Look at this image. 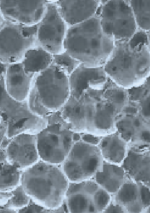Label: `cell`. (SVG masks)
Returning a JSON list of instances; mask_svg holds the SVG:
<instances>
[{
  "instance_id": "10",
  "label": "cell",
  "mask_w": 150,
  "mask_h": 213,
  "mask_svg": "<svg viewBox=\"0 0 150 213\" xmlns=\"http://www.w3.org/2000/svg\"><path fill=\"white\" fill-rule=\"evenodd\" d=\"M36 135L37 152L42 160L57 164L65 160L72 147L73 132L57 123L47 125Z\"/></svg>"
},
{
  "instance_id": "12",
  "label": "cell",
  "mask_w": 150,
  "mask_h": 213,
  "mask_svg": "<svg viewBox=\"0 0 150 213\" xmlns=\"http://www.w3.org/2000/svg\"><path fill=\"white\" fill-rule=\"evenodd\" d=\"M48 1L0 0L2 13L6 20L26 26L37 24L45 13Z\"/></svg>"
},
{
  "instance_id": "38",
  "label": "cell",
  "mask_w": 150,
  "mask_h": 213,
  "mask_svg": "<svg viewBox=\"0 0 150 213\" xmlns=\"http://www.w3.org/2000/svg\"><path fill=\"white\" fill-rule=\"evenodd\" d=\"M125 112L127 115H133L136 114L138 111L137 108L134 107H127L124 109Z\"/></svg>"
},
{
  "instance_id": "8",
  "label": "cell",
  "mask_w": 150,
  "mask_h": 213,
  "mask_svg": "<svg viewBox=\"0 0 150 213\" xmlns=\"http://www.w3.org/2000/svg\"><path fill=\"white\" fill-rule=\"evenodd\" d=\"M37 24L26 26L7 21L0 31V62H21L26 52L36 46Z\"/></svg>"
},
{
  "instance_id": "37",
  "label": "cell",
  "mask_w": 150,
  "mask_h": 213,
  "mask_svg": "<svg viewBox=\"0 0 150 213\" xmlns=\"http://www.w3.org/2000/svg\"><path fill=\"white\" fill-rule=\"evenodd\" d=\"M12 191L2 192L0 191V204L4 205L12 196Z\"/></svg>"
},
{
  "instance_id": "18",
  "label": "cell",
  "mask_w": 150,
  "mask_h": 213,
  "mask_svg": "<svg viewBox=\"0 0 150 213\" xmlns=\"http://www.w3.org/2000/svg\"><path fill=\"white\" fill-rule=\"evenodd\" d=\"M118 119L117 132L128 144H150L149 121L135 115Z\"/></svg>"
},
{
  "instance_id": "39",
  "label": "cell",
  "mask_w": 150,
  "mask_h": 213,
  "mask_svg": "<svg viewBox=\"0 0 150 213\" xmlns=\"http://www.w3.org/2000/svg\"><path fill=\"white\" fill-rule=\"evenodd\" d=\"M16 212L12 208L7 207L4 205L0 204V213H16Z\"/></svg>"
},
{
  "instance_id": "31",
  "label": "cell",
  "mask_w": 150,
  "mask_h": 213,
  "mask_svg": "<svg viewBox=\"0 0 150 213\" xmlns=\"http://www.w3.org/2000/svg\"><path fill=\"white\" fill-rule=\"evenodd\" d=\"M54 210L46 209L36 204L33 201L30 203L26 206L19 209L18 213H40V212H54Z\"/></svg>"
},
{
  "instance_id": "11",
  "label": "cell",
  "mask_w": 150,
  "mask_h": 213,
  "mask_svg": "<svg viewBox=\"0 0 150 213\" xmlns=\"http://www.w3.org/2000/svg\"><path fill=\"white\" fill-rule=\"evenodd\" d=\"M68 28L55 2L48 1L44 15L37 24L36 46L52 55L64 52V42Z\"/></svg>"
},
{
  "instance_id": "28",
  "label": "cell",
  "mask_w": 150,
  "mask_h": 213,
  "mask_svg": "<svg viewBox=\"0 0 150 213\" xmlns=\"http://www.w3.org/2000/svg\"><path fill=\"white\" fill-rule=\"evenodd\" d=\"M12 196L4 204L5 206L12 208H22L30 202V197L25 192L22 185H18L12 191Z\"/></svg>"
},
{
  "instance_id": "1",
  "label": "cell",
  "mask_w": 150,
  "mask_h": 213,
  "mask_svg": "<svg viewBox=\"0 0 150 213\" xmlns=\"http://www.w3.org/2000/svg\"><path fill=\"white\" fill-rule=\"evenodd\" d=\"M103 67L121 87L130 89L142 84L150 74V31L138 29L129 40L115 41L112 53Z\"/></svg>"
},
{
  "instance_id": "7",
  "label": "cell",
  "mask_w": 150,
  "mask_h": 213,
  "mask_svg": "<svg viewBox=\"0 0 150 213\" xmlns=\"http://www.w3.org/2000/svg\"><path fill=\"white\" fill-rule=\"evenodd\" d=\"M98 11L103 31L114 41L129 40L138 29L127 0H101Z\"/></svg>"
},
{
  "instance_id": "27",
  "label": "cell",
  "mask_w": 150,
  "mask_h": 213,
  "mask_svg": "<svg viewBox=\"0 0 150 213\" xmlns=\"http://www.w3.org/2000/svg\"><path fill=\"white\" fill-rule=\"evenodd\" d=\"M30 110L34 114L44 119L50 116L53 113L46 108L39 99L34 87L31 85L27 99Z\"/></svg>"
},
{
  "instance_id": "14",
  "label": "cell",
  "mask_w": 150,
  "mask_h": 213,
  "mask_svg": "<svg viewBox=\"0 0 150 213\" xmlns=\"http://www.w3.org/2000/svg\"><path fill=\"white\" fill-rule=\"evenodd\" d=\"M8 161L20 169L35 163L38 158L36 135L26 133L12 138L6 148Z\"/></svg>"
},
{
  "instance_id": "20",
  "label": "cell",
  "mask_w": 150,
  "mask_h": 213,
  "mask_svg": "<svg viewBox=\"0 0 150 213\" xmlns=\"http://www.w3.org/2000/svg\"><path fill=\"white\" fill-rule=\"evenodd\" d=\"M102 137L97 145L103 161L121 165L126 156L128 144L117 132Z\"/></svg>"
},
{
  "instance_id": "23",
  "label": "cell",
  "mask_w": 150,
  "mask_h": 213,
  "mask_svg": "<svg viewBox=\"0 0 150 213\" xmlns=\"http://www.w3.org/2000/svg\"><path fill=\"white\" fill-rule=\"evenodd\" d=\"M53 55L42 48L35 46L26 53L21 63L25 73L34 77L53 63Z\"/></svg>"
},
{
  "instance_id": "35",
  "label": "cell",
  "mask_w": 150,
  "mask_h": 213,
  "mask_svg": "<svg viewBox=\"0 0 150 213\" xmlns=\"http://www.w3.org/2000/svg\"><path fill=\"white\" fill-rule=\"evenodd\" d=\"M94 135L87 134H84L82 136V140L87 143L98 145L101 138Z\"/></svg>"
},
{
  "instance_id": "32",
  "label": "cell",
  "mask_w": 150,
  "mask_h": 213,
  "mask_svg": "<svg viewBox=\"0 0 150 213\" xmlns=\"http://www.w3.org/2000/svg\"><path fill=\"white\" fill-rule=\"evenodd\" d=\"M102 213H127L124 208L111 199L110 203Z\"/></svg>"
},
{
  "instance_id": "6",
  "label": "cell",
  "mask_w": 150,
  "mask_h": 213,
  "mask_svg": "<svg viewBox=\"0 0 150 213\" xmlns=\"http://www.w3.org/2000/svg\"><path fill=\"white\" fill-rule=\"evenodd\" d=\"M31 85L42 105L52 112L60 110L70 96L69 76L53 63L33 77Z\"/></svg>"
},
{
  "instance_id": "24",
  "label": "cell",
  "mask_w": 150,
  "mask_h": 213,
  "mask_svg": "<svg viewBox=\"0 0 150 213\" xmlns=\"http://www.w3.org/2000/svg\"><path fill=\"white\" fill-rule=\"evenodd\" d=\"M20 169L8 161L0 163V191H11L20 181Z\"/></svg>"
},
{
  "instance_id": "3",
  "label": "cell",
  "mask_w": 150,
  "mask_h": 213,
  "mask_svg": "<svg viewBox=\"0 0 150 213\" xmlns=\"http://www.w3.org/2000/svg\"><path fill=\"white\" fill-rule=\"evenodd\" d=\"M23 189L36 204L49 210L61 207L68 183L59 169L43 161L35 163L21 174Z\"/></svg>"
},
{
  "instance_id": "26",
  "label": "cell",
  "mask_w": 150,
  "mask_h": 213,
  "mask_svg": "<svg viewBox=\"0 0 150 213\" xmlns=\"http://www.w3.org/2000/svg\"><path fill=\"white\" fill-rule=\"evenodd\" d=\"M53 63L61 67L69 76L81 64L65 51L53 55Z\"/></svg>"
},
{
  "instance_id": "33",
  "label": "cell",
  "mask_w": 150,
  "mask_h": 213,
  "mask_svg": "<svg viewBox=\"0 0 150 213\" xmlns=\"http://www.w3.org/2000/svg\"><path fill=\"white\" fill-rule=\"evenodd\" d=\"M141 112L143 117L149 121L150 118V97H147L142 102Z\"/></svg>"
},
{
  "instance_id": "19",
  "label": "cell",
  "mask_w": 150,
  "mask_h": 213,
  "mask_svg": "<svg viewBox=\"0 0 150 213\" xmlns=\"http://www.w3.org/2000/svg\"><path fill=\"white\" fill-rule=\"evenodd\" d=\"M33 77L25 73L21 62L7 65L5 82L7 92L18 101L27 100Z\"/></svg>"
},
{
  "instance_id": "4",
  "label": "cell",
  "mask_w": 150,
  "mask_h": 213,
  "mask_svg": "<svg viewBox=\"0 0 150 213\" xmlns=\"http://www.w3.org/2000/svg\"><path fill=\"white\" fill-rule=\"evenodd\" d=\"M7 65L0 62V117L6 125L7 137L11 139L23 133L36 134L42 127L43 119L30 110L27 100L18 101L7 92L5 82Z\"/></svg>"
},
{
  "instance_id": "25",
  "label": "cell",
  "mask_w": 150,
  "mask_h": 213,
  "mask_svg": "<svg viewBox=\"0 0 150 213\" xmlns=\"http://www.w3.org/2000/svg\"><path fill=\"white\" fill-rule=\"evenodd\" d=\"M139 29L150 31V0H127Z\"/></svg>"
},
{
  "instance_id": "13",
  "label": "cell",
  "mask_w": 150,
  "mask_h": 213,
  "mask_svg": "<svg viewBox=\"0 0 150 213\" xmlns=\"http://www.w3.org/2000/svg\"><path fill=\"white\" fill-rule=\"evenodd\" d=\"M150 144H128L126 156L121 165L127 178L150 186Z\"/></svg>"
},
{
  "instance_id": "16",
  "label": "cell",
  "mask_w": 150,
  "mask_h": 213,
  "mask_svg": "<svg viewBox=\"0 0 150 213\" xmlns=\"http://www.w3.org/2000/svg\"><path fill=\"white\" fill-rule=\"evenodd\" d=\"M99 187L93 179L70 184L65 195L69 212H96L94 195Z\"/></svg>"
},
{
  "instance_id": "36",
  "label": "cell",
  "mask_w": 150,
  "mask_h": 213,
  "mask_svg": "<svg viewBox=\"0 0 150 213\" xmlns=\"http://www.w3.org/2000/svg\"><path fill=\"white\" fill-rule=\"evenodd\" d=\"M7 129L6 125L0 117V145L6 138Z\"/></svg>"
},
{
  "instance_id": "29",
  "label": "cell",
  "mask_w": 150,
  "mask_h": 213,
  "mask_svg": "<svg viewBox=\"0 0 150 213\" xmlns=\"http://www.w3.org/2000/svg\"><path fill=\"white\" fill-rule=\"evenodd\" d=\"M111 199V195L99 186L94 195V204L96 212L102 213Z\"/></svg>"
},
{
  "instance_id": "15",
  "label": "cell",
  "mask_w": 150,
  "mask_h": 213,
  "mask_svg": "<svg viewBox=\"0 0 150 213\" xmlns=\"http://www.w3.org/2000/svg\"><path fill=\"white\" fill-rule=\"evenodd\" d=\"M106 74L103 67H88L81 64L69 76L70 96L77 98L87 88L103 90Z\"/></svg>"
},
{
  "instance_id": "30",
  "label": "cell",
  "mask_w": 150,
  "mask_h": 213,
  "mask_svg": "<svg viewBox=\"0 0 150 213\" xmlns=\"http://www.w3.org/2000/svg\"><path fill=\"white\" fill-rule=\"evenodd\" d=\"M140 200L144 213L150 212V187L139 182Z\"/></svg>"
},
{
  "instance_id": "22",
  "label": "cell",
  "mask_w": 150,
  "mask_h": 213,
  "mask_svg": "<svg viewBox=\"0 0 150 213\" xmlns=\"http://www.w3.org/2000/svg\"><path fill=\"white\" fill-rule=\"evenodd\" d=\"M111 200L123 206L127 213H144L140 198L139 182L128 179Z\"/></svg>"
},
{
  "instance_id": "2",
  "label": "cell",
  "mask_w": 150,
  "mask_h": 213,
  "mask_svg": "<svg viewBox=\"0 0 150 213\" xmlns=\"http://www.w3.org/2000/svg\"><path fill=\"white\" fill-rule=\"evenodd\" d=\"M114 39L101 26L98 10L93 16L68 28L64 42L65 51L87 67H103L114 46Z\"/></svg>"
},
{
  "instance_id": "34",
  "label": "cell",
  "mask_w": 150,
  "mask_h": 213,
  "mask_svg": "<svg viewBox=\"0 0 150 213\" xmlns=\"http://www.w3.org/2000/svg\"><path fill=\"white\" fill-rule=\"evenodd\" d=\"M10 139H6L0 145V163L7 161L6 152V147Z\"/></svg>"
},
{
  "instance_id": "40",
  "label": "cell",
  "mask_w": 150,
  "mask_h": 213,
  "mask_svg": "<svg viewBox=\"0 0 150 213\" xmlns=\"http://www.w3.org/2000/svg\"><path fill=\"white\" fill-rule=\"evenodd\" d=\"M6 22V20L2 13L0 6V31L3 27Z\"/></svg>"
},
{
  "instance_id": "21",
  "label": "cell",
  "mask_w": 150,
  "mask_h": 213,
  "mask_svg": "<svg viewBox=\"0 0 150 213\" xmlns=\"http://www.w3.org/2000/svg\"><path fill=\"white\" fill-rule=\"evenodd\" d=\"M128 179L121 165L103 161L102 170L97 172L93 179L112 196Z\"/></svg>"
},
{
  "instance_id": "9",
  "label": "cell",
  "mask_w": 150,
  "mask_h": 213,
  "mask_svg": "<svg viewBox=\"0 0 150 213\" xmlns=\"http://www.w3.org/2000/svg\"><path fill=\"white\" fill-rule=\"evenodd\" d=\"M65 160L66 176L77 182L93 179L97 172L102 170L103 164L98 145L83 141L74 143Z\"/></svg>"
},
{
  "instance_id": "5",
  "label": "cell",
  "mask_w": 150,
  "mask_h": 213,
  "mask_svg": "<svg viewBox=\"0 0 150 213\" xmlns=\"http://www.w3.org/2000/svg\"><path fill=\"white\" fill-rule=\"evenodd\" d=\"M105 108V102L101 99L70 96L60 111L63 119L72 132L99 137Z\"/></svg>"
},
{
  "instance_id": "17",
  "label": "cell",
  "mask_w": 150,
  "mask_h": 213,
  "mask_svg": "<svg viewBox=\"0 0 150 213\" xmlns=\"http://www.w3.org/2000/svg\"><path fill=\"white\" fill-rule=\"evenodd\" d=\"M58 12L68 28L88 19L96 13L101 0L55 1Z\"/></svg>"
}]
</instances>
